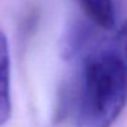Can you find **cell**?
Instances as JSON below:
<instances>
[{
    "label": "cell",
    "instance_id": "cell-3",
    "mask_svg": "<svg viewBox=\"0 0 127 127\" xmlns=\"http://www.w3.org/2000/svg\"><path fill=\"white\" fill-rule=\"evenodd\" d=\"M87 18L97 26L110 30L115 26V8L112 0H76Z\"/></svg>",
    "mask_w": 127,
    "mask_h": 127
},
{
    "label": "cell",
    "instance_id": "cell-2",
    "mask_svg": "<svg viewBox=\"0 0 127 127\" xmlns=\"http://www.w3.org/2000/svg\"><path fill=\"white\" fill-rule=\"evenodd\" d=\"M10 115V55L6 36L0 29V127L8 122Z\"/></svg>",
    "mask_w": 127,
    "mask_h": 127
},
{
    "label": "cell",
    "instance_id": "cell-1",
    "mask_svg": "<svg viewBox=\"0 0 127 127\" xmlns=\"http://www.w3.org/2000/svg\"><path fill=\"white\" fill-rule=\"evenodd\" d=\"M127 102V70L110 51L91 55L79 85L61 94L57 116L74 115L79 127H111Z\"/></svg>",
    "mask_w": 127,
    "mask_h": 127
},
{
    "label": "cell",
    "instance_id": "cell-4",
    "mask_svg": "<svg viewBox=\"0 0 127 127\" xmlns=\"http://www.w3.org/2000/svg\"><path fill=\"white\" fill-rule=\"evenodd\" d=\"M113 51H111L127 70V19L121 25L113 42Z\"/></svg>",
    "mask_w": 127,
    "mask_h": 127
}]
</instances>
